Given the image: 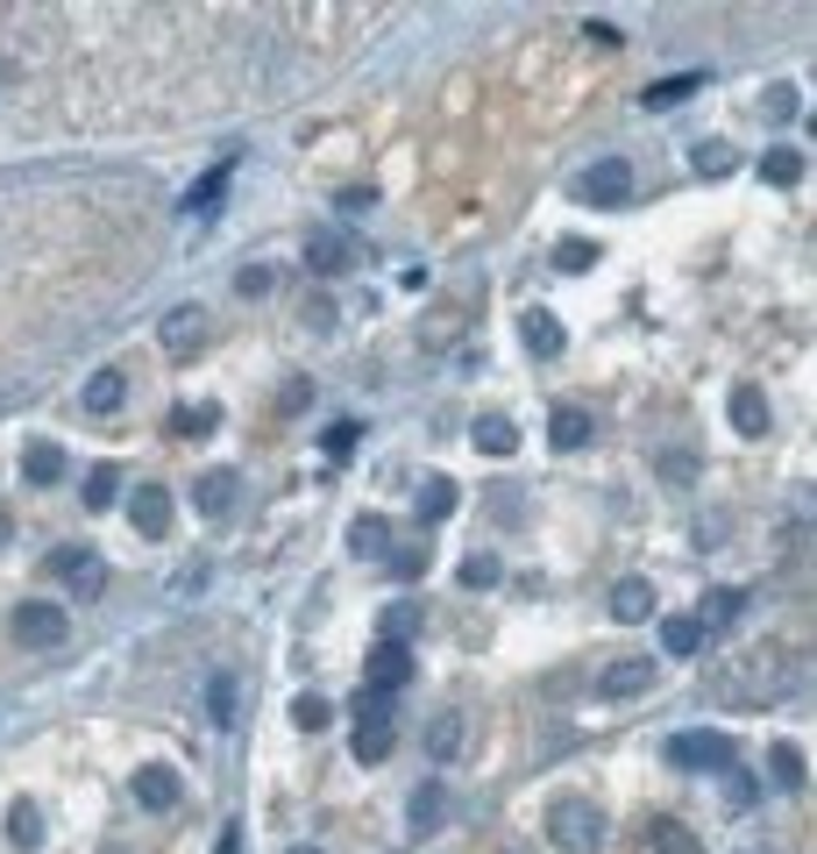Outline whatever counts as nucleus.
<instances>
[{"mask_svg":"<svg viewBox=\"0 0 817 854\" xmlns=\"http://www.w3.org/2000/svg\"><path fill=\"white\" fill-rule=\"evenodd\" d=\"M555 264H562V271H590L597 249H590V243H562V249H555Z\"/></svg>","mask_w":817,"mask_h":854,"instance_id":"a18cd8bd","label":"nucleus"},{"mask_svg":"<svg viewBox=\"0 0 817 854\" xmlns=\"http://www.w3.org/2000/svg\"><path fill=\"white\" fill-rule=\"evenodd\" d=\"M669 769H725L732 762V741L725 733H710V727H690V733H669Z\"/></svg>","mask_w":817,"mask_h":854,"instance_id":"20e7f679","label":"nucleus"},{"mask_svg":"<svg viewBox=\"0 0 817 854\" xmlns=\"http://www.w3.org/2000/svg\"><path fill=\"white\" fill-rule=\"evenodd\" d=\"M22 477H29V485H57V477H65V448H57V442H29Z\"/></svg>","mask_w":817,"mask_h":854,"instance_id":"a878e982","label":"nucleus"},{"mask_svg":"<svg viewBox=\"0 0 817 854\" xmlns=\"http://www.w3.org/2000/svg\"><path fill=\"white\" fill-rule=\"evenodd\" d=\"M761 108H768V122H796V114H804V100H796L790 86H775V93H768Z\"/></svg>","mask_w":817,"mask_h":854,"instance_id":"79ce46f5","label":"nucleus"},{"mask_svg":"<svg viewBox=\"0 0 817 854\" xmlns=\"http://www.w3.org/2000/svg\"><path fill=\"white\" fill-rule=\"evenodd\" d=\"M362 727H356V762H362V769H377V762H384L391 755V741H399V727H391V706H384V698H370V691H362Z\"/></svg>","mask_w":817,"mask_h":854,"instance_id":"0eeeda50","label":"nucleus"},{"mask_svg":"<svg viewBox=\"0 0 817 854\" xmlns=\"http://www.w3.org/2000/svg\"><path fill=\"white\" fill-rule=\"evenodd\" d=\"M419 626H427V606H419V598H391V606L377 612V641H391V648H405Z\"/></svg>","mask_w":817,"mask_h":854,"instance_id":"4468645a","label":"nucleus"},{"mask_svg":"<svg viewBox=\"0 0 817 854\" xmlns=\"http://www.w3.org/2000/svg\"><path fill=\"white\" fill-rule=\"evenodd\" d=\"M128 520H135V534L164 542V534H171V491H164V485H143V491L128 499Z\"/></svg>","mask_w":817,"mask_h":854,"instance_id":"f8f14e48","label":"nucleus"},{"mask_svg":"<svg viewBox=\"0 0 817 854\" xmlns=\"http://www.w3.org/2000/svg\"><path fill=\"white\" fill-rule=\"evenodd\" d=\"M86 506H93V513H108V506L121 499V470H114V463H93V477H86Z\"/></svg>","mask_w":817,"mask_h":854,"instance_id":"2f4dec72","label":"nucleus"},{"mask_svg":"<svg viewBox=\"0 0 817 854\" xmlns=\"http://www.w3.org/2000/svg\"><path fill=\"white\" fill-rule=\"evenodd\" d=\"M284 854H327V847H284Z\"/></svg>","mask_w":817,"mask_h":854,"instance_id":"09e8293b","label":"nucleus"},{"mask_svg":"<svg viewBox=\"0 0 817 854\" xmlns=\"http://www.w3.org/2000/svg\"><path fill=\"white\" fill-rule=\"evenodd\" d=\"M654 677H661V663L654 655H618V663H604L597 669V698H640V691H654Z\"/></svg>","mask_w":817,"mask_h":854,"instance_id":"39448f33","label":"nucleus"},{"mask_svg":"<svg viewBox=\"0 0 817 854\" xmlns=\"http://www.w3.org/2000/svg\"><path fill=\"white\" fill-rule=\"evenodd\" d=\"M497 577H505V563H497V556H462V584H469V591H491Z\"/></svg>","mask_w":817,"mask_h":854,"instance_id":"ea45409f","label":"nucleus"},{"mask_svg":"<svg viewBox=\"0 0 817 854\" xmlns=\"http://www.w3.org/2000/svg\"><path fill=\"white\" fill-rule=\"evenodd\" d=\"M121 399H128V385H121V370H93V385H86V407H93V413H114Z\"/></svg>","mask_w":817,"mask_h":854,"instance_id":"f704fd0d","label":"nucleus"},{"mask_svg":"<svg viewBox=\"0 0 817 854\" xmlns=\"http://www.w3.org/2000/svg\"><path fill=\"white\" fill-rule=\"evenodd\" d=\"M612 620H618V626L654 620V584H647V577H618V584H612Z\"/></svg>","mask_w":817,"mask_h":854,"instance_id":"2eb2a0df","label":"nucleus"},{"mask_svg":"<svg viewBox=\"0 0 817 854\" xmlns=\"http://www.w3.org/2000/svg\"><path fill=\"white\" fill-rule=\"evenodd\" d=\"M577 200H590V207H618V200H633V164H626V157L590 164V171L577 178Z\"/></svg>","mask_w":817,"mask_h":854,"instance_id":"6e6552de","label":"nucleus"},{"mask_svg":"<svg viewBox=\"0 0 817 854\" xmlns=\"http://www.w3.org/2000/svg\"><path fill=\"white\" fill-rule=\"evenodd\" d=\"M36 841H43V812L29 798H14L8 805V847H36Z\"/></svg>","mask_w":817,"mask_h":854,"instance_id":"c85d7f7f","label":"nucleus"},{"mask_svg":"<svg viewBox=\"0 0 817 854\" xmlns=\"http://www.w3.org/2000/svg\"><path fill=\"white\" fill-rule=\"evenodd\" d=\"M292 727H299V733H321V727H335V706H327L321 691H299V698H292Z\"/></svg>","mask_w":817,"mask_h":854,"instance_id":"473e14b6","label":"nucleus"},{"mask_svg":"<svg viewBox=\"0 0 817 854\" xmlns=\"http://www.w3.org/2000/svg\"><path fill=\"white\" fill-rule=\"evenodd\" d=\"M441 812H448V790L434 784V776H427V784H413V798H405V827L434 833V827H441Z\"/></svg>","mask_w":817,"mask_h":854,"instance_id":"f3484780","label":"nucleus"},{"mask_svg":"<svg viewBox=\"0 0 817 854\" xmlns=\"http://www.w3.org/2000/svg\"><path fill=\"white\" fill-rule=\"evenodd\" d=\"M221 192H228V164H221V171H206L200 186H192V200H186V207H192V214H214Z\"/></svg>","mask_w":817,"mask_h":854,"instance_id":"58836bf2","label":"nucleus"},{"mask_svg":"<svg viewBox=\"0 0 817 854\" xmlns=\"http://www.w3.org/2000/svg\"><path fill=\"white\" fill-rule=\"evenodd\" d=\"M519 335H526V350L534 356H562V321H555V313H519Z\"/></svg>","mask_w":817,"mask_h":854,"instance_id":"412c9836","label":"nucleus"},{"mask_svg":"<svg viewBox=\"0 0 817 854\" xmlns=\"http://www.w3.org/2000/svg\"><path fill=\"white\" fill-rule=\"evenodd\" d=\"M391 577H419V569H427V548H391Z\"/></svg>","mask_w":817,"mask_h":854,"instance_id":"c03bdc74","label":"nucleus"},{"mask_svg":"<svg viewBox=\"0 0 817 854\" xmlns=\"http://www.w3.org/2000/svg\"><path fill=\"white\" fill-rule=\"evenodd\" d=\"M732 428H739V434H768V428H775L761 385H739V392H732Z\"/></svg>","mask_w":817,"mask_h":854,"instance_id":"6ab92c4d","label":"nucleus"},{"mask_svg":"<svg viewBox=\"0 0 817 854\" xmlns=\"http://www.w3.org/2000/svg\"><path fill=\"white\" fill-rule=\"evenodd\" d=\"M362 207H377L370 186H349V192H342V214H362Z\"/></svg>","mask_w":817,"mask_h":854,"instance_id":"de8ad7c7","label":"nucleus"},{"mask_svg":"<svg viewBox=\"0 0 817 854\" xmlns=\"http://www.w3.org/2000/svg\"><path fill=\"white\" fill-rule=\"evenodd\" d=\"M43 569H51L57 584H71V591H86V598H93V591H100V577H108V569H100V556H93L86 542H71V548H51V563H43Z\"/></svg>","mask_w":817,"mask_h":854,"instance_id":"1a4fd4ad","label":"nucleus"},{"mask_svg":"<svg viewBox=\"0 0 817 854\" xmlns=\"http://www.w3.org/2000/svg\"><path fill=\"white\" fill-rule=\"evenodd\" d=\"M356 448V421H342V428H327V456H349Z\"/></svg>","mask_w":817,"mask_h":854,"instance_id":"49530a36","label":"nucleus"},{"mask_svg":"<svg viewBox=\"0 0 817 854\" xmlns=\"http://www.w3.org/2000/svg\"><path fill=\"white\" fill-rule=\"evenodd\" d=\"M221 428V407H178L171 413V434H186V442H192V434H214Z\"/></svg>","mask_w":817,"mask_h":854,"instance_id":"e433bc0d","label":"nucleus"},{"mask_svg":"<svg viewBox=\"0 0 817 854\" xmlns=\"http://www.w3.org/2000/svg\"><path fill=\"white\" fill-rule=\"evenodd\" d=\"M14 641L22 648H65L71 641V620L57 598H29V606H14Z\"/></svg>","mask_w":817,"mask_h":854,"instance_id":"7ed1b4c3","label":"nucleus"},{"mask_svg":"<svg viewBox=\"0 0 817 854\" xmlns=\"http://www.w3.org/2000/svg\"><path fill=\"white\" fill-rule=\"evenodd\" d=\"M647 847L654 854H704V841L683 827V819H654V833H647Z\"/></svg>","mask_w":817,"mask_h":854,"instance_id":"bb28decb","label":"nucleus"},{"mask_svg":"<svg viewBox=\"0 0 817 854\" xmlns=\"http://www.w3.org/2000/svg\"><path fill=\"white\" fill-rule=\"evenodd\" d=\"M540 827H548V841L555 847H569V854H597L604 847V805H590V798H548V812H540Z\"/></svg>","mask_w":817,"mask_h":854,"instance_id":"f03ea898","label":"nucleus"},{"mask_svg":"<svg viewBox=\"0 0 817 854\" xmlns=\"http://www.w3.org/2000/svg\"><path fill=\"white\" fill-rule=\"evenodd\" d=\"M469 747V712H434V727H427V762L434 769H448Z\"/></svg>","mask_w":817,"mask_h":854,"instance_id":"9b49d317","label":"nucleus"},{"mask_svg":"<svg viewBox=\"0 0 817 854\" xmlns=\"http://www.w3.org/2000/svg\"><path fill=\"white\" fill-rule=\"evenodd\" d=\"M405 684H413V655L391 648V641H377V655H370V698H391V691H405Z\"/></svg>","mask_w":817,"mask_h":854,"instance_id":"ddd939ff","label":"nucleus"},{"mask_svg":"<svg viewBox=\"0 0 817 854\" xmlns=\"http://www.w3.org/2000/svg\"><path fill=\"white\" fill-rule=\"evenodd\" d=\"M654 470L669 477V485H690V477H697V456H690V448H661V456H654Z\"/></svg>","mask_w":817,"mask_h":854,"instance_id":"a19ab883","label":"nucleus"},{"mask_svg":"<svg viewBox=\"0 0 817 854\" xmlns=\"http://www.w3.org/2000/svg\"><path fill=\"white\" fill-rule=\"evenodd\" d=\"M413 513L427 520V528H434V520H448V513H456V477H427L419 499H413Z\"/></svg>","mask_w":817,"mask_h":854,"instance_id":"b1692460","label":"nucleus"},{"mask_svg":"<svg viewBox=\"0 0 817 854\" xmlns=\"http://www.w3.org/2000/svg\"><path fill=\"white\" fill-rule=\"evenodd\" d=\"M178 798H186V784H178V769H164V762H149V769H135V805H143V812H178Z\"/></svg>","mask_w":817,"mask_h":854,"instance_id":"9d476101","label":"nucleus"},{"mask_svg":"<svg viewBox=\"0 0 817 854\" xmlns=\"http://www.w3.org/2000/svg\"><path fill=\"white\" fill-rule=\"evenodd\" d=\"M349 243H342V235H313L306 243V271H321V278H335V271H349Z\"/></svg>","mask_w":817,"mask_h":854,"instance_id":"393cba45","label":"nucleus"},{"mask_svg":"<svg viewBox=\"0 0 817 854\" xmlns=\"http://www.w3.org/2000/svg\"><path fill=\"white\" fill-rule=\"evenodd\" d=\"M0 542H8V513H0Z\"/></svg>","mask_w":817,"mask_h":854,"instance_id":"8fccbe9b","label":"nucleus"},{"mask_svg":"<svg viewBox=\"0 0 817 854\" xmlns=\"http://www.w3.org/2000/svg\"><path fill=\"white\" fill-rule=\"evenodd\" d=\"M477 448H483V456H512V448H519V428H512L505 413H483V421H477Z\"/></svg>","mask_w":817,"mask_h":854,"instance_id":"cd10ccee","label":"nucleus"},{"mask_svg":"<svg viewBox=\"0 0 817 854\" xmlns=\"http://www.w3.org/2000/svg\"><path fill=\"white\" fill-rule=\"evenodd\" d=\"M235 506V470H206V477H192V513L200 520H221Z\"/></svg>","mask_w":817,"mask_h":854,"instance_id":"dca6fc26","label":"nucleus"},{"mask_svg":"<svg viewBox=\"0 0 817 854\" xmlns=\"http://www.w3.org/2000/svg\"><path fill=\"white\" fill-rule=\"evenodd\" d=\"M349 548H356V556H391V520L384 513L349 520Z\"/></svg>","mask_w":817,"mask_h":854,"instance_id":"5701e85b","label":"nucleus"},{"mask_svg":"<svg viewBox=\"0 0 817 854\" xmlns=\"http://www.w3.org/2000/svg\"><path fill=\"white\" fill-rule=\"evenodd\" d=\"M796 677H804V663H796L790 648H753L747 663H739L732 677H725V691H732V698H747V706H761V698H782Z\"/></svg>","mask_w":817,"mask_h":854,"instance_id":"f257e3e1","label":"nucleus"},{"mask_svg":"<svg viewBox=\"0 0 817 854\" xmlns=\"http://www.w3.org/2000/svg\"><path fill=\"white\" fill-rule=\"evenodd\" d=\"M157 342H164V356H178V364L200 356L206 350V307H192V299H186V307H171L157 321Z\"/></svg>","mask_w":817,"mask_h":854,"instance_id":"423d86ee","label":"nucleus"},{"mask_svg":"<svg viewBox=\"0 0 817 854\" xmlns=\"http://www.w3.org/2000/svg\"><path fill=\"white\" fill-rule=\"evenodd\" d=\"M206 719H214V727H235V677L228 669L206 677Z\"/></svg>","mask_w":817,"mask_h":854,"instance_id":"7c9ffc66","label":"nucleus"},{"mask_svg":"<svg viewBox=\"0 0 817 854\" xmlns=\"http://www.w3.org/2000/svg\"><path fill=\"white\" fill-rule=\"evenodd\" d=\"M690 164H697V178H732L739 171V157L725 143H697V149H690Z\"/></svg>","mask_w":817,"mask_h":854,"instance_id":"c9c22d12","label":"nucleus"},{"mask_svg":"<svg viewBox=\"0 0 817 854\" xmlns=\"http://www.w3.org/2000/svg\"><path fill=\"white\" fill-rule=\"evenodd\" d=\"M768 769H775L782 790H804V747H775V755H768Z\"/></svg>","mask_w":817,"mask_h":854,"instance_id":"4c0bfd02","label":"nucleus"},{"mask_svg":"<svg viewBox=\"0 0 817 854\" xmlns=\"http://www.w3.org/2000/svg\"><path fill=\"white\" fill-rule=\"evenodd\" d=\"M761 178H768V186H804V149H768Z\"/></svg>","mask_w":817,"mask_h":854,"instance_id":"72a5a7b5","label":"nucleus"},{"mask_svg":"<svg viewBox=\"0 0 817 854\" xmlns=\"http://www.w3.org/2000/svg\"><path fill=\"white\" fill-rule=\"evenodd\" d=\"M704 648V626L690 612H661V655H697Z\"/></svg>","mask_w":817,"mask_h":854,"instance_id":"aec40b11","label":"nucleus"},{"mask_svg":"<svg viewBox=\"0 0 817 854\" xmlns=\"http://www.w3.org/2000/svg\"><path fill=\"white\" fill-rule=\"evenodd\" d=\"M235 292H242V299L270 292V264H242V271H235Z\"/></svg>","mask_w":817,"mask_h":854,"instance_id":"37998d69","label":"nucleus"},{"mask_svg":"<svg viewBox=\"0 0 817 854\" xmlns=\"http://www.w3.org/2000/svg\"><path fill=\"white\" fill-rule=\"evenodd\" d=\"M590 434H597V421H590L583 407H555L548 413V448H590Z\"/></svg>","mask_w":817,"mask_h":854,"instance_id":"a211bd4d","label":"nucleus"},{"mask_svg":"<svg viewBox=\"0 0 817 854\" xmlns=\"http://www.w3.org/2000/svg\"><path fill=\"white\" fill-rule=\"evenodd\" d=\"M739 606H747V598H739V591H704V606L690 612V620H697L704 634H710V626H732V620H739Z\"/></svg>","mask_w":817,"mask_h":854,"instance_id":"c756f323","label":"nucleus"},{"mask_svg":"<svg viewBox=\"0 0 817 854\" xmlns=\"http://www.w3.org/2000/svg\"><path fill=\"white\" fill-rule=\"evenodd\" d=\"M697 86H710V79H704V71H675V79H654V86H647V93H640V100H647V108H654V114H661V108H683V100H690V93H697Z\"/></svg>","mask_w":817,"mask_h":854,"instance_id":"4be33fe9","label":"nucleus"}]
</instances>
